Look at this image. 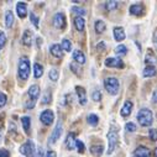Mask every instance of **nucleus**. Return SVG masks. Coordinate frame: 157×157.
Here are the masks:
<instances>
[{
	"mask_svg": "<svg viewBox=\"0 0 157 157\" xmlns=\"http://www.w3.org/2000/svg\"><path fill=\"white\" fill-rule=\"evenodd\" d=\"M108 141H109V147H108V153L114 152V150L117 147L119 144V130H117L116 125H111L108 132Z\"/></svg>",
	"mask_w": 157,
	"mask_h": 157,
	"instance_id": "1",
	"label": "nucleus"
},
{
	"mask_svg": "<svg viewBox=\"0 0 157 157\" xmlns=\"http://www.w3.org/2000/svg\"><path fill=\"white\" fill-rule=\"evenodd\" d=\"M136 117H137V121L141 124V126H150L153 123V113L147 108L140 109Z\"/></svg>",
	"mask_w": 157,
	"mask_h": 157,
	"instance_id": "2",
	"label": "nucleus"
},
{
	"mask_svg": "<svg viewBox=\"0 0 157 157\" xmlns=\"http://www.w3.org/2000/svg\"><path fill=\"white\" fill-rule=\"evenodd\" d=\"M17 74L20 77V79H22V81H26L30 77V59L27 57H21L19 59Z\"/></svg>",
	"mask_w": 157,
	"mask_h": 157,
	"instance_id": "3",
	"label": "nucleus"
},
{
	"mask_svg": "<svg viewBox=\"0 0 157 157\" xmlns=\"http://www.w3.org/2000/svg\"><path fill=\"white\" fill-rule=\"evenodd\" d=\"M104 88L111 95H116L120 89V83L115 77H108L104 79Z\"/></svg>",
	"mask_w": 157,
	"mask_h": 157,
	"instance_id": "4",
	"label": "nucleus"
},
{
	"mask_svg": "<svg viewBox=\"0 0 157 157\" xmlns=\"http://www.w3.org/2000/svg\"><path fill=\"white\" fill-rule=\"evenodd\" d=\"M20 152L26 157H35L36 155V145L32 140H27L25 144L21 145Z\"/></svg>",
	"mask_w": 157,
	"mask_h": 157,
	"instance_id": "5",
	"label": "nucleus"
},
{
	"mask_svg": "<svg viewBox=\"0 0 157 157\" xmlns=\"http://www.w3.org/2000/svg\"><path fill=\"white\" fill-rule=\"evenodd\" d=\"M62 130H63V126H62V121L59 120L57 123V125L55 126V129H53V131H52V134H51V136L48 139V144L50 145H53L59 140V137L62 135Z\"/></svg>",
	"mask_w": 157,
	"mask_h": 157,
	"instance_id": "6",
	"label": "nucleus"
},
{
	"mask_svg": "<svg viewBox=\"0 0 157 157\" xmlns=\"http://www.w3.org/2000/svg\"><path fill=\"white\" fill-rule=\"evenodd\" d=\"M40 120H41V123L45 124V125H51V124L53 123V120H55V114H53V111L50 110V109L44 110V111L40 114Z\"/></svg>",
	"mask_w": 157,
	"mask_h": 157,
	"instance_id": "7",
	"label": "nucleus"
},
{
	"mask_svg": "<svg viewBox=\"0 0 157 157\" xmlns=\"http://www.w3.org/2000/svg\"><path fill=\"white\" fill-rule=\"evenodd\" d=\"M104 63L106 67H111V68H124L125 67V64L120 57H109L105 59Z\"/></svg>",
	"mask_w": 157,
	"mask_h": 157,
	"instance_id": "8",
	"label": "nucleus"
},
{
	"mask_svg": "<svg viewBox=\"0 0 157 157\" xmlns=\"http://www.w3.org/2000/svg\"><path fill=\"white\" fill-rule=\"evenodd\" d=\"M66 24H67V21H66V16H64L63 13H57V14L53 16V26H55L56 29L63 30V29L66 27Z\"/></svg>",
	"mask_w": 157,
	"mask_h": 157,
	"instance_id": "9",
	"label": "nucleus"
},
{
	"mask_svg": "<svg viewBox=\"0 0 157 157\" xmlns=\"http://www.w3.org/2000/svg\"><path fill=\"white\" fill-rule=\"evenodd\" d=\"M40 93H41V90H40V87H38L37 84H32V86L29 88V92H27V94H29L31 101H33V103L37 100L38 97H40Z\"/></svg>",
	"mask_w": 157,
	"mask_h": 157,
	"instance_id": "10",
	"label": "nucleus"
},
{
	"mask_svg": "<svg viewBox=\"0 0 157 157\" xmlns=\"http://www.w3.org/2000/svg\"><path fill=\"white\" fill-rule=\"evenodd\" d=\"M145 63L148 64L150 67H155L157 64V56L153 53L152 50H147L146 52V56H145Z\"/></svg>",
	"mask_w": 157,
	"mask_h": 157,
	"instance_id": "11",
	"label": "nucleus"
},
{
	"mask_svg": "<svg viewBox=\"0 0 157 157\" xmlns=\"http://www.w3.org/2000/svg\"><path fill=\"white\" fill-rule=\"evenodd\" d=\"M132 109H134V103H132L131 100H126V101L124 103V105H123L121 110H120L121 116H123V117H128V116L131 114Z\"/></svg>",
	"mask_w": 157,
	"mask_h": 157,
	"instance_id": "12",
	"label": "nucleus"
},
{
	"mask_svg": "<svg viewBox=\"0 0 157 157\" xmlns=\"http://www.w3.org/2000/svg\"><path fill=\"white\" fill-rule=\"evenodd\" d=\"M75 92H77V95H78V100H79V104L81 105H86L87 104V93H86V89L83 87H75Z\"/></svg>",
	"mask_w": 157,
	"mask_h": 157,
	"instance_id": "13",
	"label": "nucleus"
},
{
	"mask_svg": "<svg viewBox=\"0 0 157 157\" xmlns=\"http://www.w3.org/2000/svg\"><path fill=\"white\" fill-rule=\"evenodd\" d=\"M130 14L131 15H135V16H141L145 11V8H144V4H132L129 9Z\"/></svg>",
	"mask_w": 157,
	"mask_h": 157,
	"instance_id": "14",
	"label": "nucleus"
},
{
	"mask_svg": "<svg viewBox=\"0 0 157 157\" xmlns=\"http://www.w3.org/2000/svg\"><path fill=\"white\" fill-rule=\"evenodd\" d=\"M125 37H126V35H125V31H124L123 27H119V26L114 27V38H115L117 42L124 41Z\"/></svg>",
	"mask_w": 157,
	"mask_h": 157,
	"instance_id": "15",
	"label": "nucleus"
},
{
	"mask_svg": "<svg viewBox=\"0 0 157 157\" xmlns=\"http://www.w3.org/2000/svg\"><path fill=\"white\" fill-rule=\"evenodd\" d=\"M16 13H17L19 17H21V19L26 17V15H27V5H26V3L19 2L16 4Z\"/></svg>",
	"mask_w": 157,
	"mask_h": 157,
	"instance_id": "16",
	"label": "nucleus"
},
{
	"mask_svg": "<svg viewBox=\"0 0 157 157\" xmlns=\"http://www.w3.org/2000/svg\"><path fill=\"white\" fill-rule=\"evenodd\" d=\"M75 141H77V139H75V134L74 132H69L68 135H67V139H66V147L68 148V150H74L75 148Z\"/></svg>",
	"mask_w": 157,
	"mask_h": 157,
	"instance_id": "17",
	"label": "nucleus"
},
{
	"mask_svg": "<svg viewBox=\"0 0 157 157\" xmlns=\"http://www.w3.org/2000/svg\"><path fill=\"white\" fill-rule=\"evenodd\" d=\"M73 59H74L78 64H79V66L86 63V56H84V53H83L81 50L73 51Z\"/></svg>",
	"mask_w": 157,
	"mask_h": 157,
	"instance_id": "18",
	"label": "nucleus"
},
{
	"mask_svg": "<svg viewBox=\"0 0 157 157\" xmlns=\"http://www.w3.org/2000/svg\"><path fill=\"white\" fill-rule=\"evenodd\" d=\"M134 153H135L136 157H150L151 156V151L145 146H139L134 151Z\"/></svg>",
	"mask_w": 157,
	"mask_h": 157,
	"instance_id": "19",
	"label": "nucleus"
},
{
	"mask_svg": "<svg viewBox=\"0 0 157 157\" xmlns=\"http://www.w3.org/2000/svg\"><path fill=\"white\" fill-rule=\"evenodd\" d=\"M50 52H51L52 56H55V57H57V58H61V57L63 56L62 47H61V45H58V44H53V45H51V47H50Z\"/></svg>",
	"mask_w": 157,
	"mask_h": 157,
	"instance_id": "20",
	"label": "nucleus"
},
{
	"mask_svg": "<svg viewBox=\"0 0 157 157\" xmlns=\"http://www.w3.org/2000/svg\"><path fill=\"white\" fill-rule=\"evenodd\" d=\"M22 44L25 46H31L32 45V32L30 30H25L22 35Z\"/></svg>",
	"mask_w": 157,
	"mask_h": 157,
	"instance_id": "21",
	"label": "nucleus"
},
{
	"mask_svg": "<svg viewBox=\"0 0 157 157\" xmlns=\"http://www.w3.org/2000/svg\"><path fill=\"white\" fill-rule=\"evenodd\" d=\"M74 27L78 31H83L84 27H86V20L83 17H79V16L74 17Z\"/></svg>",
	"mask_w": 157,
	"mask_h": 157,
	"instance_id": "22",
	"label": "nucleus"
},
{
	"mask_svg": "<svg viewBox=\"0 0 157 157\" xmlns=\"http://www.w3.org/2000/svg\"><path fill=\"white\" fill-rule=\"evenodd\" d=\"M13 24H14V14L10 10H8L5 13V26L8 29H10L13 26Z\"/></svg>",
	"mask_w": 157,
	"mask_h": 157,
	"instance_id": "23",
	"label": "nucleus"
},
{
	"mask_svg": "<svg viewBox=\"0 0 157 157\" xmlns=\"http://www.w3.org/2000/svg\"><path fill=\"white\" fill-rule=\"evenodd\" d=\"M94 29H95V32H97V33H103V32L105 31V29H106V25H105L104 21L97 20L95 24H94Z\"/></svg>",
	"mask_w": 157,
	"mask_h": 157,
	"instance_id": "24",
	"label": "nucleus"
},
{
	"mask_svg": "<svg viewBox=\"0 0 157 157\" xmlns=\"http://www.w3.org/2000/svg\"><path fill=\"white\" fill-rule=\"evenodd\" d=\"M156 73H157V71H156L155 67H150V66H147V67L144 69L142 75H144L145 78H150V77H155Z\"/></svg>",
	"mask_w": 157,
	"mask_h": 157,
	"instance_id": "25",
	"label": "nucleus"
},
{
	"mask_svg": "<svg viewBox=\"0 0 157 157\" xmlns=\"http://www.w3.org/2000/svg\"><path fill=\"white\" fill-rule=\"evenodd\" d=\"M44 74V67L40 63H35L33 64V75L35 78H40Z\"/></svg>",
	"mask_w": 157,
	"mask_h": 157,
	"instance_id": "26",
	"label": "nucleus"
},
{
	"mask_svg": "<svg viewBox=\"0 0 157 157\" xmlns=\"http://www.w3.org/2000/svg\"><path fill=\"white\" fill-rule=\"evenodd\" d=\"M103 151H104V147L101 145H93V146H90V152L94 156H97V157H99L103 153Z\"/></svg>",
	"mask_w": 157,
	"mask_h": 157,
	"instance_id": "27",
	"label": "nucleus"
},
{
	"mask_svg": "<svg viewBox=\"0 0 157 157\" xmlns=\"http://www.w3.org/2000/svg\"><path fill=\"white\" fill-rule=\"evenodd\" d=\"M21 123H22V128L26 132L30 131V128H31V119L30 116H22L21 117Z\"/></svg>",
	"mask_w": 157,
	"mask_h": 157,
	"instance_id": "28",
	"label": "nucleus"
},
{
	"mask_svg": "<svg viewBox=\"0 0 157 157\" xmlns=\"http://www.w3.org/2000/svg\"><path fill=\"white\" fill-rule=\"evenodd\" d=\"M87 121H88V124H90L92 126H97L98 123H99V117H98L97 114H89L88 117H87Z\"/></svg>",
	"mask_w": 157,
	"mask_h": 157,
	"instance_id": "29",
	"label": "nucleus"
},
{
	"mask_svg": "<svg viewBox=\"0 0 157 157\" xmlns=\"http://www.w3.org/2000/svg\"><path fill=\"white\" fill-rule=\"evenodd\" d=\"M72 13L75 14V15H79V17H83V15L87 14V10L84 8H81V6H73L72 8Z\"/></svg>",
	"mask_w": 157,
	"mask_h": 157,
	"instance_id": "30",
	"label": "nucleus"
},
{
	"mask_svg": "<svg viewBox=\"0 0 157 157\" xmlns=\"http://www.w3.org/2000/svg\"><path fill=\"white\" fill-rule=\"evenodd\" d=\"M48 77H50V79L52 82H57L58 81V78H59V73L56 68H52L50 72H48Z\"/></svg>",
	"mask_w": 157,
	"mask_h": 157,
	"instance_id": "31",
	"label": "nucleus"
},
{
	"mask_svg": "<svg viewBox=\"0 0 157 157\" xmlns=\"http://www.w3.org/2000/svg\"><path fill=\"white\" fill-rule=\"evenodd\" d=\"M61 47H62V50H64L66 52H69V51L72 50V44H71V41L68 40V38H63L62 44H61Z\"/></svg>",
	"mask_w": 157,
	"mask_h": 157,
	"instance_id": "32",
	"label": "nucleus"
},
{
	"mask_svg": "<svg viewBox=\"0 0 157 157\" xmlns=\"http://www.w3.org/2000/svg\"><path fill=\"white\" fill-rule=\"evenodd\" d=\"M115 53L116 55H119V56H124L128 53V48L125 45H119V46H116L115 48Z\"/></svg>",
	"mask_w": 157,
	"mask_h": 157,
	"instance_id": "33",
	"label": "nucleus"
},
{
	"mask_svg": "<svg viewBox=\"0 0 157 157\" xmlns=\"http://www.w3.org/2000/svg\"><path fill=\"white\" fill-rule=\"evenodd\" d=\"M52 100V94H51V90L47 89L44 94V98H42V104H50Z\"/></svg>",
	"mask_w": 157,
	"mask_h": 157,
	"instance_id": "34",
	"label": "nucleus"
},
{
	"mask_svg": "<svg viewBox=\"0 0 157 157\" xmlns=\"http://www.w3.org/2000/svg\"><path fill=\"white\" fill-rule=\"evenodd\" d=\"M104 6H105V9L108 11H111V10H115L117 6H119V3L117 2H106Z\"/></svg>",
	"mask_w": 157,
	"mask_h": 157,
	"instance_id": "35",
	"label": "nucleus"
},
{
	"mask_svg": "<svg viewBox=\"0 0 157 157\" xmlns=\"http://www.w3.org/2000/svg\"><path fill=\"white\" fill-rule=\"evenodd\" d=\"M30 20H31L32 25H33L36 29H38V24H40V19H38V16H37L36 14L31 13V14H30Z\"/></svg>",
	"mask_w": 157,
	"mask_h": 157,
	"instance_id": "36",
	"label": "nucleus"
},
{
	"mask_svg": "<svg viewBox=\"0 0 157 157\" xmlns=\"http://www.w3.org/2000/svg\"><path fill=\"white\" fill-rule=\"evenodd\" d=\"M71 69H72L77 75H81V73H82V69H81L79 64H77V63H71Z\"/></svg>",
	"mask_w": 157,
	"mask_h": 157,
	"instance_id": "37",
	"label": "nucleus"
},
{
	"mask_svg": "<svg viewBox=\"0 0 157 157\" xmlns=\"http://www.w3.org/2000/svg\"><path fill=\"white\" fill-rule=\"evenodd\" d=\"M136 129H137L136 125H135L134 123H131V121H130V123H126V125H125V130H126L128 132H135Z\"/></svg>",
	"mask_w": 157,
	"mask_h": 157,
	"instance_id": "38",
	"label": "nucleus"
},
{
	"mask_svg": "<svg viewBox=\"0 0 157 157\" xmlns=\"http://www.w3.org/2000/svg\"><path fill=\"white\" fill-rule=\"evenodd\" d=\"M5 44H6V36H5V33H4V32L0 31V51H2V50L4 48Z\"/></svg>",
	"mask_w": 157,
	"mask_h": 157,
	"instance_id": "39",
	"label": "nucleus"
},
{
	"mask_svg": "<svg viewBox=\"0 0 157 157\" xmlns=\"http://www.w3.org/2000/svg\"><path fill=\"white\" fill-rule=\"evenodd\" d=\"M75 147L78 148V152H79V153H83L84 150H86L84 144H83L82 141H79V140H77V141H75Z\"/></svg>",
	"mask_w": 157,
	"mask_h": 157,
	"instance_id": "40",
	"label": "nucleus"
},
{
	"mask_svg": "<svg viewBox=\"0 0 157 157\" xmlns=\"http://www.w3.org/2000/svg\"><path fill=\"white\" fill-rule=\"evenodd\" d=\"M92 99L94 101H100L101 100V93L99 90H94L93 94H92Z\"/></svg>",
	"mask_w": 157,
	"mask_h": 157,
	"instance_id": "41",
	"label": "nucleus"
},
{
	"mask_svg": "<svg viewBox=\"0 0 157 157\" xmlns=\"http://www.w3.org/2000/svg\"><path fill=\"white\" fill-rule=\"evenodd\" d=\"M148 135H150V139L152 141H157V130L156 129H150Z\"/></svg>",
	"mask_w": 157,
	"mask_h": 157,
	"instance_id": "42",
	"label": "nucleus"
},
{
	"mask_svg": "<svg viewBox=\"0 0 157 157\" xmlns=\"http://www.w3.org/2000/svg\"><path fill=\"white\" fill-rule=\"evenodd\" d=\"M6 100H8L6 95H5L4 93H2V92H0V108H3V106L6 104Z\"/></svg>",
	"mask_w": 157,
	"mask_h": 157,
	"instance_id": "43",
	"label": "nucleus"
},
{
	"mask_svg": "<svg viewBox=\"0 0 157 157\" xmlns=\"http://www.w3.org/2000/svg\"><path fill=\"white\" fill-rule=\"evenodd\" d=\"M0 157H10V153L5 148H0Z\"/></svg>",
	"mask_w": 157,
	"mask_h": 157,
	"instance_id": "44",
	"label": "nucleus"
},
{
	"mask_svg": "<svg viewBox=\"0 0 157 157\" xmlns=\"http://www.w3.org/2000/svg\"><path fill=\"white\" fill-rule=\"evenodd\" d=\"M57 155H56V152L55 151H47V152H45L44 153V156L42 157H56Z\"/></svg>",
	"mask_w": 157,
	"mask_h": 157,
	"instance_id": "45",
	"label": "nucleus"
},
{
	"mask_svg": "<svg viewBox=\"0 0 157 157\" xmlns=\"http://www.w3.org/2000/svg\"><path fill=\"white\" fill-rule=\"evenodd\" d=\"M152 41H153V45H155V47L157 48V29L155 30V32H153V36H152Z\"/></svg>",
	"mask_w": 157,
	"mask_h": 157,
	"instance_id": "46",
	"label": "nucleus"
},
{
	"mask_svg": "<svg viewBox=\"0 0 157 157\" xmlns=\"http://www.w3.org/2000/svg\"><path fill=\"white\" fill-rule=\"evenodd\" d=\"M97 50L98 51H104L105 50V44L101 41V42H99L98 45H97Z\"/></svg>",
	"mask_w": 157,
	"mask_h": 157,
	"instance_id": "47",
	"label": "nucleus"
},
{
	"mask_svg": "<svg viewBox=\"0 0 157 157\" xmlns=\"http://www.w3.org/2000/svg\"><path fill=\"white\" fill-rule=\"evenodd\" d=\"M152 103H153V104H157V89L153 90V94H152Z\"/></svg>",
	"mask_w": 157,
	"mask_h": 157,
	"instance_id": "48",
	"label": "nucleus"
},
{
	"mask_svg": "<svg viewBox=\"0 0 157 157\" xmlns=\"http://www.w3.org/2000/svg\"><path fill=\"white\" fill-rule=\"evenodd\" d=\"M35 106V103L33 101H29V103H26V108L27 109H32Z\"/></svg>",
	"mask_w": 157,
	"mask_h": 157,
	"instance_id": "49",
	"label": "nucleus"
},
{
	"mask_svg": "<svg viewBox=\"0 0 157 157\" xmlns=\"http://www.w3.org/2000/svg\"><path fill=\"white\" fill-rule=\"evenodd\" d=\"M153 156L157 157V148H155V151H153Z\"/></svg>",
	"mask_w": 157,
	"mask_h": 157,
	"instance_id": "50",
	"label": "nucleus"
}]
</instances>
